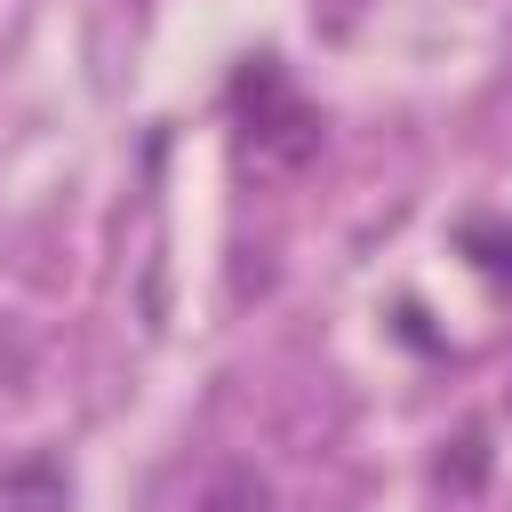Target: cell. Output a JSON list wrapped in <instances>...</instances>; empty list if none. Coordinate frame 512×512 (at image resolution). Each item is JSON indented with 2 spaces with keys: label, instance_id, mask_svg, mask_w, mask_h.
<instances>
[{
  "label": "cell",
  "instance_id": "obj_1",
  "mask_svg": "<svg viewBox=\"0 0 512 512\" xmlns=\"http://www.w3.org/2000/svg\"><path fill=\"white\" fill-rule=\"evenodd\" d=\"M0 504L8 512H64V472L48 456H24V464L0 472Z\"/></svg>",
  "mask_w": 512,
  "mask_h": 512
},
{
  "label": "cell",
  "instance_id": "obj_2",
  "mask_svg": "<svg viewBox=\"0 0 512 512\" xmlns=\"http://www.w3.org/2000/svg\"><path fill=\"white\" fill-rule=\"evenodd\" d=\"M192 512H272V488L248 472V464H224L208 488H200V504Z\"/></svg>",
  "mask_w": 512,
  "mask_h": 512
},
{
  "label": "cell",
  "instance_id": "obj_3",
  "mask_svg": "<svg viewBox=\"0 0 512 512\" xmlns=\"http://www.w3.org/2000/svg\"><path fill=\"white\" fill-rule=\"evenodd\" d=\"M480 480H488V432L464 424L448 440V456H440V488H480Z\"/></svg>",
  "mask_w": 512,
  "mask_h": 512
}]
</instances>
